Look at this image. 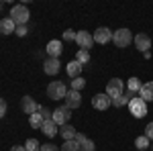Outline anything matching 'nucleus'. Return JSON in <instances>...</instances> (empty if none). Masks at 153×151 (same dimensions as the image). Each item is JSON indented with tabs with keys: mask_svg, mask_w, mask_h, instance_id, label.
<instances>
[{
	"mask_svg": "<svg viewBox=\"0 0 153 151\" xmlns=\"http://www.w3.org/2000/svg\"><path fill=\"white\" fill-rule=\"evenodd\" d=\"M133 43H135V47H137L141 53H147V51L151 49V37L145 35V33H139V35L133 39Z\"/></svg>",
	"mask_w": 153,
	"mask_h": 151,
	"instance_id": "nucleus-13",
	"label": "nucleus"
},
{
	"mask_svg": "<svg viewBox=\"0 0 153 151\" xmlns=\"http://www.w3.org/2000/svg\"><path fill=\"white\" fill-rule=\"evenodd\" d=\"M2 8H4V2H2V0H0V12H2Z\"/></svg>",
	"mask_w": 153,
	"mask_h": 151,
	"instance_id": "nucleus-36",
	"label": "nucleus"
},
{
	"mask_svg": "<svg viewBox=\"0 0 153 151\" xmlns=\"http://www.w3.org/2000/svg\"><path fill=\"white\" fill-rule=\"evenodd\" d=\"M106 94L110 98H117V96H123L125 94V82L120 78H110L108 84H106Z\"/></svg>",
	"mask_w": 153,
	"mask_h": 151,
	"instance_id": "nucleus-6",
	"label": "nucleus"
},
{
	"mask_svg": "<svg viewBox=\"0 0 153 151\" xmlns=\"http://www.w3.org/2000/svg\"><path fill=\"white\" fill-rule=\"evenodd\" d=\"M21 108H23L25 115H35V112H39V108L41 106L37 104V100L33 98V96H23V100H21Z\"/></svg>",
	"mask_w": 153,
	"mask_h": 151,
	"instance_id": "nucleus-9",
	"label": "nucleus"
},
{
	"mask_svg": "<svg viewBox=\"0 0 153 151\" xmlns=\"http://www.w3.org/2000/svg\"><path fill=\"white\" fill-rule=\"evenodd\" d=\"M92 106H94L96 110H106L108 106H112V98L108 96V94H94L92 96Z\"/></svg>",
	"mask_w": 153,
	"mask_h": 151,
	"instance_id": "nucleus-8",
	"label": "nucleus"
},
{
	"mask_svg": "<svg viewBox=\"0 0 153 151\" xmlns=\"http://www.w3.org/2000/svg\"><path fill=\"white\" fill-rule=\"evenodd\" d=\"M65 106H68L70 110L80 108V106H82V94L70 88V90H68V94H65Z\"/></svg>",
	"mask_w": 153,
	"mask_h": 151,
	"instance_id": "nucleus-11",
	"label": "nucleus"
},
{
	"mask_svg": "<svg viewBox=\"0 0 153 151\" xmlns=\"http://www.w3.org/2000/svg\"><path fill=\"white\" fill-rule=\"evenodd\" d=\"M59 70H61V61L55 57H47L43 61V71L47 74V76H57Z\"/></svg>",
	"mask_w": 153,
	"mask_h": 151,
	"instance_id": "nucleus-12",
	"label": "nucleus"
},
{
	"mask_svg": "<svg viewBox=\"0 0 153 151\" xmlns=\"http://www.w3.org/2000/svg\"><path fill=\"white\" fill-rule=\"evenodd\" d=\"M41 151H59V147L53 145V143H43L41 145Z\"/></svg>",
	"mask_w": 153,
	"mask_h": 151,
	"instance_id": "nucleus-32",
	"label": "nucleus"
},
{
	"mask_svg": "<svg viewBox=\"0 0 153 151\" xmlns=\"http://www.w3.org/2000/svg\"><path fill=\"white\" fill-rule=\"evenodd\" d=\"M133 33H131L129 29H118V31H114L112 33V43L118 47V49H125V47H129L131 43H133Z\"/></svg>",
	"mask_w": 153,
	"mask_h": 151,
	"instance_id": "nucleus-3",
	"label": "nucleus"
},
{
	"mask_svg": "<svg viewBox=\"0 0 153 151\" xmlns=\"http://www.w3.org/2000/svg\"><path fill=\"white\" fill-rule=\"evenodd\" d=\"M141 80H139V78H129V80H127V90H129V92H133V94H139L141 92Z\"/></svg>",
	"mask_w": 153,
	"mask_h": 151,
	"instance_id": "nucleus-20",
	"label": "nucleus"
},
{
	"mask_svg": "<svg viewBox=\"0 0 153 151\" xmlns=\"http://www.w3.org/2000/svg\"><path fill=\"white\" fill-rule=\"evenodd\" d=\"M80 149H82V151H96V145H94V141H92V139H86L82 145H80Z\"/></svg>",
	"mask_w": 153,
	"mask_h": 151,
	"instance_id": "nucleus-27",
	"label": "nucleus"
},
{
	"mask_svg": "<svg viewBox=\"0 0 153 151\" xmlns=\"http://www.w3.org/2000/svg\"><path fill=\"white\" fill-rule=\"evenodd\" d=\"M65 94H68V86L63 82H49L47 86V98L49 100H65Z\"/></svg>",
	"mask_w": 153,
	"mask_h": 151,
	"instance_id": "nucleus-2",
	"label": "nucleus"
},
{
	"mask_svg": "<svg viewBox=\"0 0 153 151\" xmlns=\"http://www.w3.org/2000/svg\"><path fill=\"white\" fill-rule=\"evenodd\" d=\"M129 98H127V96H125V94H123V96H117V98H112V106H114V108H123V106H129Z\"/></svg>",
	"mask_w": 153,
	"mask_h": 151,
	"instance_id": "nucleus-25",
	"label": "nucleus"
},
{
	"mask_svg": "<svg viewBox=\"0 0 153 151\" xmlns=\"http://www.w3.org/2000/svg\"><path fill=\"white\" fill-rule=\"evenodd\" d=\"M129 110L135 118H143V116L147 115V102H145L143 98H139V96H135L129 102Z\"/></svg>",
	"mask_w": 153,
	"mask_h": 151,
	"instance_id": "nucleus-4",
	"label": "nucleus"
},
{
	"mask_svg": "<svg viewBox=\"0 0 153 151\" xmlns=\"http://www.w3.org/2000/svg\"><path fill=\"white\" fill-rule=\"evenodd\" d=\"M112 33H114V31H110L108 27H98L94 33H92V37H94V43L106 45L108 41H112Z\"/></svg>",
	"mask_w": 153,
	"mask_h": 151,
	"instance_id": "nucleus-7",
	"label": "nucleus"
},
{
	"mask_svg": "<svg viewBox=\"0 0 153 151\" xmlns=\"http://www.w3.org/2000/svg\"><path fill=\"white\" fill-rule=\"evenodd\" d=\"M143 135H145L149 141H153V121H151V123H147V127H145V133H143Z\"/></svg>",
	"mask_w": 153,
	"mask_h": 151,
	"instance_id": "nucleus-30",
	"label": "nucleus"
},
{
	"mask_svg": "<svg viewBox=\"0 0 153 151\" xmlns=\"http://www.w3.org/2000/svg\"><path fill=\"white\" fill-rule=\"evenodd\" d=\"M27 33H29V27H27V25L16 27V31H14V35H19V37H27Z\"/></svg>",
	"mask_w": 153,
	"mask_h": 151,
	"instance_id": "nucleus-31",
	"label": "nucleus"
},
{
	"mask_svg": "<svg viewBox=\"0 0 153 151\" xmlns=\"http://www.w3.org/2000/svg\"><path fill=\"white\" fill-rule=\"evenodd\" d=\"M84 86H86V80H84L82 76H80V78H74V80H71V90H76V92H80Z\"/></svg>",
	"mask_w": 153,
	"mask_h": 151,
	"instance_id": "nucleus-26",
	"label": "nucleus"
},
{
	"mask_svg": "<svg viewBox=\"0 0 153 151\" xmlns=\"http://www.w3.org/2000/svg\"><path fill=\"white\" fill-rule=\"evenodd\" d=\"M76 35H78V31L68 29V31H63V41H76Z\"/></svg>",
	"mask_w": 153,
	"mask_h": 151,
	"instance_id": "nucleus-29",
	"label": "nucleus"
},
{
	"mask_svg": "<svg viewBox=\"0 0 153 151\" xmlns=\"http://www.w3.org/2000/svg\"><path fill=\"white\" fill-rule=\"evenodd\" d=\"M82 70H84V65L80 63V61H76V59H74V61H70V63L65 65V71H68V76H70L71 80H74V78H80Z\"/></svg>",
	"mask_w": 153,
	"mask_h": 151,
	"instance_id": "nucleus-15",
	"label": "nucleus"
},
{
	"mask_svg": "<svg viewBox=\"0 0 153 151\" xmlns=\"http://www.w3.org/2000/svg\"><path fill=\"white\" fill-rule=\"evenodd\" d=\"M76 61H80L82 65H88V63H90V51H88V49H78Z\"/></svg>",
	"mask_w": 153,
	"mask_h": 151,
	"instance_id": "nucleus-21",
	"label": "nucleus"
},
{
	"mask_svg": "<svg viewBox=\"0 0 153 151\" xmlns=\"http://www.w3.org/2000/svg\"><path fill=\"white\" fill-rule=\"evenodd\" d=\"M88 139V137H86V135H82V133H76V141H78V143H80V145H82L84 141Z\"/></svg>",
	"mask_w": 153,
	"mask_h": 151,
	"instance_id": "nucleus-34",
	"label": "nucleus"
},
{
	"mask_svg": "<svg viewBox=\"0 0 153 151\" xmlns=\"http://www.w3.org/2000/svg\"><path fill=\"white\" fill-rule=\"evenodd\" d=\"M14 31H16V25L12 23L10 16H6V19L0 21V33H2V35H12Z\"/></svg>",
	"mask_w": 153,
	"mask_h": 151,
	"instance_id": "nucleus-16",
	"label": "nucleus"
},
{
	"mask_svg": "<svg viewBox=\"0 0 153 151\" xmlns=\"http://www.w3.org/2000/svg\"><path fill=\"white\" fill-rule=\"evenodd\" d=\"M10 19L12 23L16 25V27H23V25L29 23V19H31V12L27 8V4H14L10 8Z\"/></svg>",
	"mask_w": 153,
	"mask_h": 151,
	"instance_id": "nucleus-1",
	"label": "nucleus"
},
{
	"mask_svg": "<svg viewBox=\"0 0 153 151\" xmlns=\"http://www.w3.org/2000/svg\"><path fill=\"white\" fill-rule=\"evenodd\" d=\"M139 98H143L145 102H153V82H145L141 86Z\"/></svg>",
	"mask_w": 153,
	"mask_h": 151,
	"instance_id": "nucleus-17",
	"label": "nucleus"
},
{
	"mask_svg": "<svg viewBox=\"0 0 153 151\" xmlns=\"http://www.w3.org/2000/svg\"><path fill=\"white\" fill-rule=\"evenodd\" d=\"M6 108H8V106H6V100H4V98H0V118H2V116H6Z\"/></svg>",
	"mask_w": 153,
	"mask_h": 151,
	"instance_id": "nucleus-33",
	"label": "nucleus"
},
{
	"mask_svg": "<svg viewBox=\"0 0 153 151\" xmlns=\"http://www.w3.org/2000/svg\"><path fill=\"white\" fill-rule=\"evenodd\" d=\"M61 51H63V43H61L59 39H53V41H49L47 47H45V53H47L49 57H55V59H59Z\"/></svg>",
	"mask_w": 153,
	"mask_h": 151,
	"instance_id": "nucleus-14",
	"label": "nucleus"
},
{
	"mask_svg": "<svg viewBox=\"0 0 153 151\" xmlns=\"http://www.w3.org/2000/svg\"><path fill=\"white\" fill-rule=\"evenodd\" d=\"M59 151H82L80 149V143L76 139H71V141H63V145L59 147Z\"/></svg>",
	"mask_w": 153,
	"mask_h": 151,
	"instance_id": "nucleus-22",
	"label": "nucleus"
},
{
	"mask_svg": "<svg viewBox=\"0 0 153 151\" xmlns=\"http://www.w3.org/2000/svg\"><path fill=\"white\" fill-rule=\"evenodd\" d=\"M76 133H78V131L71 127L70 123H68V125H63V127H59V135L63 137V141H71V139H76Z\"/></svg>",
	"mask_w": 153,
	"mask_h": 151,
	"instance_id": "nucleus-19",
	"label": "nucleus"
},
{
	"mask_svg": "<svg viewBox=\"0 0 153 151\" xmlns=\"http://www.w3.org/2000/svg\"><path fill=\"white\" fill-rule=\"evenodd\" d=\"M43 123H45V121H43V116L39 115V112H35V115L29 116V125H31L33 129H41V127H43Z\"/></svg>",
	"mask_w": 153,
	"mask_h": 151,
	"instance_id": "nucleus-23",
	"label": "nucleus"
},
{
	"mask_svg": "<svg viewBox=\"0 0 153 151\" xmlns=\"http://www.w3.org/2000/svg\"><path fill=\"white\" fill-rule=\"evenodd\" d=\"M39 115L43 116V121H51V118H53V110H49V108H45V106H41V108H39Z\"/></svg>",
	"mask_w": 153,
	"mask_h": 151,
	"instance_id": "nucleus-28",
	"label": "nucleus"
},
{
	"mask_svg": "<svg viewBox=\"0 0 153 151\" xmlns=\"http://www.w3.org/2000/svg\"><path fill=\"white\" fill-rule=\"evenodd\" d=\"M41 131L47 135L49 139H51V137H55V135H59V127L53 123V121H45V123H43V127H41Z\"/></svg>",
	"mask_w": 153,
	"mask_h": 151,
	"instance_id": "nucleus-18",
	"label": "nucleus"
},
{
	"mask_svg": "<svg viewBox=\"0 0 153 151\" xmlns=\"http://www.w3.org/2000/svg\"><path fill=\"white\" fill-rule=\"evenodd\" d=\"M76 43H78L80 49H88V51H90V47L94 43V37H92V33H88V31H78Z\"/></svg>",
	"mask_w": 153,
	"mask_h": 151,
	"instance_id": "nucleus-10",
	"label": "nucleus"
},
{
	"mask_svg": "<svg viewBox=\"0 0 153 151\" xmlns=\"http://www.w3.org/2000/svg\"><path fill=\"white\" fill-rule=\"evenodd\" d=\"M10 151H27V147H25V145H14Z\"/></svg>",
	"mask_w": 153,
	"mask_h": 151,
	"instance_id": "nucleus-35",
	"label": "nucleus"
},
{
	"mask_svg": "<svg viewBox=\"0 0 153 151\" xmlns=\"http://www.w3.org/2000/svg\"><path fill=\"white\" fill-rule=\"evenodd\" d=\"M70 118H71V110L63 104V106H57V108L53 110V118H51V121H53L57 127H63V125L70 123Z\"/></svg>",
	"mask_w": 153,
	"mask_h": 151,
	"instance_id": "nucleus-5",
	"label": "nucleus"
},
{
	"mask_svg": "<svg viewBox=\"0 0 153 151\" xmlns=\"http://www.w3.org/2000/svg\"><path fill=\"white\" fill-rule=\"evenodd\" d=\"M135 147H137L139 151H145L147 147H151V141L147 139L145 135H141V137H137V139H135Z\"/></svg>",
	"mask_w": 153,
	"mask_h": 151,
	"instance_id": "nucleus-24",
	"label": "nucleus"
}]
</instances>
